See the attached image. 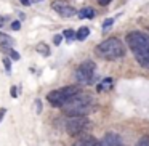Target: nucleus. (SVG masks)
Returning a JSON list of instances; mask_svg holds the SVG:
<instances>
[{
    "instance_id": "f257e3e1",
    "label": "nucleus",
    "mask_w": 149,
    "mask_h": 146,
    "mask_svg": "<svg viewBox=\"0 0 149 146\" xmlns=\"http://www.w3.org/2000/svg\"><path fill=\"white\" fill-rule=\"evenodd\" d=\"M125 40L138 64L144 69H149V37L144 32L132 31L127 34Z\"/></svg>"
},
{
    "instance_id": "f03ea898",
    "label": "nucleus",
    "mask_w": 149,
    "mask_h": 146,
    "mask_svg": "<svg viewBox=\"0 0 149 146\" xmlns=\"http://www.w3.org/2000/svg\"><path fill=\"white\" fill-rule=\"evenodd\" d=\"M95 108V101L88 93H75L74 96H71L64 104L61 106L63 112L66 116H87L88 112H91V109Z\"/></svg>"
},
{
    "instance_id": "7ed1b4c3",
    "label": "nucleus",
    "mask_w": 149,
    "mask_h": 146,
    "mask_svg": "<svg viewBox=\"0 0 149 146\" xmlns=\"http://www.w3.org/2000/svg\"><path fill=\"white\" fill-rule=\"evenodd\" d=\"M95 53H96L98 58L106 59V61H116V59L125 56L127 50L125 45L120 39L117 37H109V39L103 40L101 43H98L96 48H95Z\"/></svg>"
},
{
    "instance_id": "20e7f679",
    "label": "nucleus",
    "mask_w": 149,
    "mask_h": 146,
    "mask_svg": "<svg viewBox=\"0 0 149 146\" xmlns=\"http://www.w3.org/2000/svg\"><path fill=\"white\" fill-rule=\"evenodd\" d=\"M79 92H80V87H79V85H68V87L58 88V90H52L47 95V101L55 108H61L69 98L74 96Z\"/></svg>"
},
{
    "instance_id": "39448f33",
    "label": "nucleus",
    "mask_w": 149,
    "mask_h": 146,
    "mask_svg": "<svg viewBox=\"0 0 149 146\" xmlns=\"http://www.w3.org/2000/svg\"><path fill=\"white\" fill-rule=\"evenodd\" d=\"M95 71H96V66H95L93 61H84L74 72L75 80L80 85H90L95 82Z\"/></svg>"
},
{
    "instance_id": "423d86ee",
    "label": "nucleus",
    "mask_w": 149,
    "mask_h": 146,
    "mask_svg": "<svg viewBox=\"0 0 149 146\" xmlns=\"http://www.w3.org/2000/svg\"><path fill=\"white\" fill-rule=\"evenodd\" d=\"M90 120L87 116H71L66 122V132L71 136H77L88 129Z\"/></svg>"
},
{
    "instance_id": "0eeeda50",
    "label": "nucleus",
    "mask_w": 149,
    "mask_h": 146,
    "mask_svg": "<svg viewBox=\"0 0 149 146\" xmlns=\"http://www.w3.org/2000/svg\"><path fill=\"white\" fill-rule=\"evenodd\" d=\"M52 8L58 15H61L63 18H71V16H74V15H77L75 8L72 7V5L66 3L64 0H53V2H52Z\"/></svg>"
},
{
    "instance_id": "6e6552de",
    "label": "nucleus",
    "mask_w": 149,
    "mask_h": 146,
    "mask_svg": "<svg viewBox=\"0 0 149 146\" xmlns=\"http://www.w3.org/2000/svg\"><path fill=\"white\" fill-rule=\"evenodd\" d=\"M100 146H123L122 140L117 133H106L100 141Z\"/></svg>"
},
{
    "instance_id": "1a4fd4ad",
    "label": "nucleus",
    "mask_w": 149,
    "mask_h": 146,
    "mask_svg": "<svg viewBox=\"0 0 149 146\" xmlns=\"http://www.w3.org/2000/svg\"><path fill=\"white\" fill-rule=\"evenodd\" d=\"M72 146H100V141L95 136H85V138L79 140L77 143H74Z\"/></svg>"
},
{
    "instance_id": "9d476101",
    "label": "nucleus",
    "mask_w": 149,
    "mask_h": 146,
    "mask_svg": "<svg viewBox=\"0 0 149 146\" xmlns=\"http://www.w3.org/2000/svg\"><path fill=\"white\" fill-rule=\"evenodd\" d=\"M95 15H96V11L93 10V8H82L80 11H79V18L80 20H93Z\"/></svg>"
},
{
    "instance_id": "9b49d317",
    "label": "nucleus",
    "mask_w": 149,
    "mask_h": 146,
    "mask_svg": "<svg viewBox=\"0 0 149 146\" xmlns=\"http://www.w3.org/2000/svg\"><path fill=\"white\" fill-rule=\"evenodd\" d=\"M88 36H90V27H87V26H82L80 29L75 32V39L77 40H85Z\"/></svg>"
},
{
    "instance_id": "f8f14e48",
    "label": "nucleus",
    "mask_w": 149,
    "mask_h": 146,
    "mask_svg": "<svg viewBox=\"0 0 149 146\" xmlns=\"http://www.w3.org/2000/svg\"><path fill=\"white\" fill-rule=\"evenodd\" d=\"M36 50H37V53H40L42 56H50V47L47 45V43H43V42H40V43H37L36 45Z\"/></svg>"
},
{
    "instance_id": "ddd939ff",
    "label": "nucleus",
    "mask_w": 149,
    "mask_h": 146,
    "mask_svg": "<svg viewBox=\"0 0 149 146\" xmlns=\"http://www.w3.org/2000/svg\"><path fill=\"white\" fill-rule=\"evenodd\" d=\"M112 87V79L111 77H107V79H104L101 84H98V92H104V90H109V88Z\"/></svg>"
},
{
    "instance_id": "4468645a",
    "label": "nucleus",
    "mask_w": 149,
    "mask_h": 146,
    "mask_svg": "<svg viewBox=\"0 0 149 146\" xmlns=\"http://www.w3.org/2000/svg\"><path fill=\"white\" fill-rule=\"evenodd\" d=\"M0 40H2V43H3V45H8V47H13L15 45V39H13V37H10L8 34L0 32Z\"/></svg>"
},
{
    "instance_id": "2eb2a0df",
    "label": "nucleus",
    "mask_w": 149,
    "mask_h": 146,
    "mask_svg": "<svg viewBox=\"0 0 149 146\" xmlns=\"http://www.w3.org/2000/svg\"><path fill=\"white\" fill-rule=\"evenodd\" d=\"M63 37H64L68 42H72V40L75 39V32H74L72 29H66L64 32H63Z\"/></svg>"
},
{
    "instance_id": "dca6fc26",
    "label": "nucleus",
    "mask_w": 149,
    "mask_h": 146,
    "mask_svg": "<svg viewBox=\"0 0 149 146\" xmlns=\"http://www.w3.org/2000/svg\"><path fill=\"white\" fill-rule=\"evenodd\" d=\"M112 24H114V18H107V20L103 23V32H106V31H109Z\"/></svg>"
},
{
    "instance_id": "f3484780",
    "label": "nucleus",
    "mask_w": 149,
    "mask_h": 146,
    "mask_svg": "<svg viewBox=\"0 0 149 146\" xmlns=\"http://www.w3.org/2000/svg\"><path fill=\"white\" fill-rule=\"evenodd\" d=\"M136 146H149V136H143V138L138 140Z\"/></svg>"
},
{
    "instance_id": "a211bd4d",
    "label": "nucleus",
    "mask_w": 149,
    "mask_h": 146,
    "mask_svg": "<svg viewBox=\"0 0 149 146\" xmlns=\"http://www.w3.org/2000/svg\"><path fill=\"white\" fill-rule=\"evenodd\" d=\"M8 55H10V58H11V59H16V61L21 58V55L16 52V50H13V48H10V52H8Z\"/></svg>"
},
{
    "instance_id": "6ab92c4d",
    "label": "nucleus",
    "mask_w": 149,
    "mask_h": 146,
    "mask_svg": "<svg viewBox=\"0 0 149 146\" xmlns=\"http://www.w3.org/2000/svg\"><path fill=\"white\" fill-rule=\"evenodd\" d=\"M3 66H5V69H7V72L11 71V61H10L8 56H3Z\"/></svg>"
},
{
    "instance_id": "aec40b11",
    "label": "nucleus",
    "mask_w": 149,
    "mask_h": 146,
    "mask_svg": "<svg viewBox=\"0 0 149 146\" xmlns=\"http://www.w3.org/2000/svg\"><path fill=\"white\" fill-rule=\"evenodd\" d=\"M61 42H63V36L61 34H56V36L53 37V43H55V45H59Z\"/></svg>"
},
{
    "instance_id": "412c9836",
    "label": "nucleus",
    "mask_w": 149,
    "mask_h": 146,
    "mask_svg": "<svg viewBox=\"0 0 149 146\" xmlns=\"http://www.w3.org/2000/svg\"><path fill=\"white\" fill-rule=\"evenodd\" d=\"M11 29H13V31H19L21 29V23H19V21H13V23H11Z\"/></svg>"
},
{
    "instance_id": "4be33fe9",
    "label": "nucleus",
    "mask_w": 149,
    "mask_h": 146,
    "mask_svg": "<svg viewBox=\"0 0 149 146\" xmlns=\"http://www.w3.org/2000/svg\"><path fill=\"white\" fill-rule=\"evenodd\" d=\"M112 0H98V3L101 5V7H106V5H109Z\"/></svg>"
},
{
    "instance_id": "5701e85b",
    "label": "nucleus",
    "mask_w": 149,
    "mask_h": 146,
    "mask_svg": "<svg viewBox=\"0 0 149 146\" xmlns=\"http://www.w3.org/2000/svg\"><path fill=\"white\" fill-rule=\"evenodd\" d=\"M5 114H7V109H5V108H2V109H0V122H2V120H3Z\"/></svg>"
},
{
    "instance_id": "b1692460",
    "label": "nucleus",
    "mask_w": 149,
    "mask_h": 146,
    "mask_svg": "<svg viewBox=\"0 0 149 146\" xmlns=\"http://www.w3.org/2000/svg\"><path fill=\"white\" fill-rule=\"evenodd\" d=\"M16 90H18L16 87H11V96H13V98L18 96V92H16Z\"/></svg>"
},
{
    "instance_id": "393cba45",
    "label": "nucleus",
    "mask_w": 149,
    "mask_h": 146,
    "mask_svg": "<svg viewBox=\"0 0 149 146\" xmlns=\"http://www.w3.org/2000/svg\"><path fill=\"white\" fill-rule=\"evenodd\" d=\"M7 20H8L7 16H0V27L3 26V24H5V21H7Z\"/></svg>"
},
{
    "instance_id": "a878e982",
    "label": "nucleus",
    "mask_w": 149,
    "mask_h": 146,
    "mask_svg": "<svg viewBox=\"0 0 149 146\" xmlns=\"http://www.w3.org/2000/svg\"><path fill=\"white\" fill-rule=\"evenodd\" d=\"M21 3H23L24 7H29V5L32 3V2H31V0H21Z\"/></svg>"
},
{
    "instance_id": "bb28decb",
    "label": "nucleus",
    "mask_w": 149,
    "mask_h": 146,
    "mask_svg": "<svg viewBox=\"0 0 149 146\" xmlns=\"http://www.w3.org/2000/svg\"><path fill=\"white\" fill-rule=\"evenodd\" d=\"M36 104H37V112H40V111H42V106H40L42 103H40V100H37V101H36Z\"/></svg>"
}]
</instances>
